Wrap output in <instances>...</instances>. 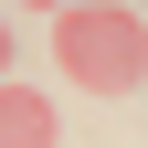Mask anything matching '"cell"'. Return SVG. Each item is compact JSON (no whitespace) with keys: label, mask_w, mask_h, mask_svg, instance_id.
<instances>
[{"label":"cell","mask_w":148,"mask_h":148,"mask_svg":"<svg viewBox=\"0 0 148 148\" xmlns=\"http://www.w3.org/2000/svg\"><path fill=\"white\" fill-rule=\"evenodd\" d=\"M0 148H53V106L32 85H0Z\"/></svg>","instance_id":"7a4b0ae2"},{"label":"cell","mask_w":148,"mask_h":148,"mask_svg":"<svg viewBox=\"0 0 148 148\" xmlns=\"http://www.w3.org/2000/svg\"><path fill=\"white\" fill-rule=\"evenodd\" d=\"M0 64H11V32H0Z\"/></svg>","instance_id":"3957f363"},{"label":"cell","mask_w":148,"mask_h":148,"mask_svg":"<svg viewBox=\"0 0 148 148\" xmlns=\"http://www.w3.org/2000/svg\"><path fill=\"white\" fill-rule=\"evenodd\" d=\"M53 64L85 85V95H138L148 85V21L116 11V0H85L53 21Z\"/></svg>","instance_id":"6da1fadb"}]
</instances>
